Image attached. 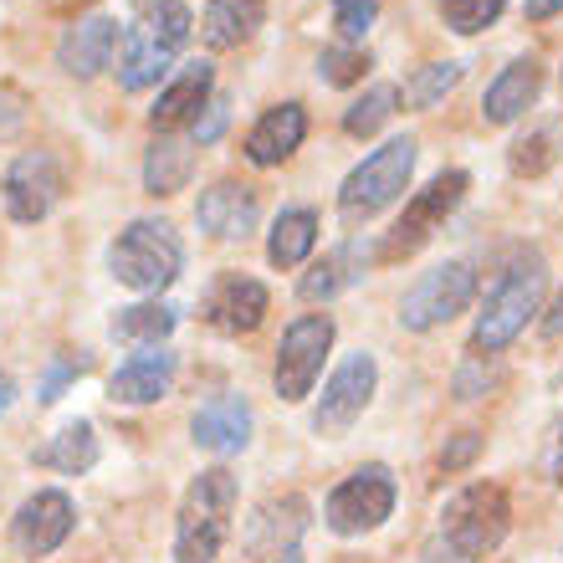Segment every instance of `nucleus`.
Masks as SVG:
<instances>
[{"label": "nucleus", "instance_id": "nucleus-24", "mask_svg": "<svg viewBox=\"0 0 563 563\" xmlns=\"http://www.w3.org/2000/svg\"><path fill=\"white\" fill-rule=\"evenodd\" d=\"M267 26V0H206L200 42L206 52H236Z\"/></svg>", "mask_w": 563, "mask_h": 563}, {"label": "nucleus", "instance_id": "nucleus-25", "mask_svg": "<svg viewBox=\"0 0 563 563\" xmlns=\"http://www.w3.org/2000/svg\"><path fill=\"white\" fill-rule=\"evenodd\" d=\"M318 210L312 206H287L272 221V231H267V262L272 267H282V272H292V267H302L312 256V246H318Z\"/></svg>", "mask_w": 563, "mask_h": 563}, {"label": "nucleus", "instance_id": "nucleus-1", "mask_svg": "<svg viewBox=\"0 0 563 563\" xmlns=\"http://www.w3.org/2000/svg\"><path fill=\"white\" fill-rule=\"evenodd\" d=\"M543 292H549V262L538 246H512L507 262L497 267L482 312L472 328V354H503L507 343H518V333L543 312Z\"/></svg>", "mask_w": 563, "mask_h": 563}, {"label": "nucleus", "instance_id": "nucleus-19", "mask_svg": "<svg viewBox=\"0 0 563 563\" xmlns=\"http://www.w3.org/2000/svg\"><path fill=\"white\" fill-rule=\"evenodd\" d=\"M119 36H123V31H119V21H113V15H82V21H73V26L62 31L57 67L73 77V82H92L103 67H113Z\"/></svg>", "mask_w": 563, "mask_h": 563}, {"label": "nucleus", "instance_id": "nucleus-34", "mask_svg": "<svg viewBox=\"0 0 563 563\" xmlns=\"http://www.w3.org/2000/svg\"><path fill=\"white\" fill-rule=\"evenodd\" d=\"M374 21H379V0H333V31L343 46H364Z\"/></svg>", "mask_w": 563, "mask_h": 563}, {"label": "nucleus", "instance_id": "nucleus-41", "mask_svg": "<svg viewBox=\"0 0 563 563\" xmlns=\"http://www.w3.org/2000/svg\"><path fill=\"white\" fill-rule=\"evenodd\" d=\"M11 405H15V379L11 374H0V416H5Z\"/></svg>", "mask_w": 563, "mask_h": 563}, {"label": "nucleus", "instance_id": "nucleus-29", "mask_svg": "<svg viewBox=\"0 0 563 563\" xmlns=\"http://www.w3.org/2000/svg\"><path fill=\"white\" fill-rule=\"evenodd\" d=\"M395 113H400V88H395V82H374V88H364L354 103L343 108V134L374 139Z\"/></svg>", "mask_w": 563, "mask_h": 563}, {"label": "nucleus", "instance_id": "nucleus-32", "mask_svg": "<svg viewBox=\"0 0 563 563\" xmlns=\"http://www.w3.org/2000/svg\"><path fill=\"white\" fill-rule=\"evenodd\" d=\"M503 11H507V0H435V15L456 36H482L487 26H497Z\"/></svg>", "mask_w": 563, "mask_h": 563}, {"label": "nucleus", "instance_id": "nucleus-15", "mask_svg": "<svg viewBox=\"0 0 563 563\" xmlns=\"http://www.w3.org/2000/svg\"><path fill=\"white\" fill-rule=\"evenodd\" d=\"M195 221L216 241H246L262 225V195L252 185H241V179H216L195 200Z\"/></svg>", "mask_w": 563, "mask_h": 563}, {"label": "nucleus", "instance_id": "nucleus-43", "mask_svg": "<svg viewBox=\"0 0 563 563\" xmlns=\"http://www.w3.org/2000/svg\"><path fill=\"white\" fill-rule=\"evenodd\" d=\"M272 563H302V559H297V553H282V559H272Z\"/></svg>", "mask_w": 563, "mask_h": 563}, {"label": "nucleus", "instance_id": "nucleus-7", "mask_svg": "<svg viewBox=\"0 0 563 563\" xmlns=\"http://www.w3.org/2000/svg\"><path fill=\"white\" fill-rule=\"evenodd\" d=\"M466 190H472V175H466V169H441L430 185H420V190L405 200L400 221L389 225L385 241L374 246V262H405V256H416L420 246H430L435 231H445V221L461 210Z\"/></svg>", "mask_w": 563, "mask_h": 563}, {"label": "nucleus", "instance_id": "nucleus-10", "mask_svg": "<svg viewBox=\"0 0 563 563\" xmlns=\"http://www.w3.org/2000/svg\"><path fill=\"white\" fill-rule=\"evenodd\" d=\"M476 302V272L472 262H441L416 277V287L400 297V328L405 333H435L451 318Z\"/></svg>", "mask_w": 563, "mask_h": 563}, {"label": "nucleus", "instance_id": "nucleus-40", "mask_svg": "<svg viewBox=\"0 0 563 563\" xmlns=\"http://www.w3.org/2000/svg\"><path fill=\"white\" fill-rule=\"evenodd\" d=\"M563 15V0H528V21H553Z\"/></svg>", "mask_w": 563, "mask_h": 563}, {"label": "nucleus", "instance_id": "nucleus-17", "mask_svg": "<svg viewBox=\"0 0 563 563\" xmlns=\"http://www.w3.org/2000/svg\"><path fill=\"white\" fill-rule=\"evenodd\" d=\"M175 374H179V354L169 343L134 349V354L113 369V379H108V400L113 405H154L175 389Z\"/></svg>", "mask_w": 563, "mask_h": 563}, {"label": "nucleus", "instance_id": "nucleus-23", "mask_svg": "<svg viewBox=\"0 0 563 563\" xmlns=\"http://www.w3.org/2000/svg\"><path fill=\"white\" fill-rule=\"evenodd\" d=\"M369 267H374V246H364V241H343V246H333L323 262H312V267L302 272L297 292H302V302H333V297L349 292Z\"/></svg>", "mask_w": 563, "mask_h": 563}, {"label": "nucleus", "instance_id": "nucleus-36", "mask_svg": "<svg viewBox=\"0 0 563 563\" xmlns=\"http://www.w3.org/2000/svg\"><path fill=\"white\" fill-rule=\"evenodd\" d=\"M482 430H456V435H451V441L441 445V456H435V466H441L445 476H456V472H466V466H472L476 456H482Z\"/></svg>", "mask_w": 563, "mask_h": 563}, {"label": "nucleus", "instance_id": "nucleus-37", "mask_svg": "<svg viewBox=\"0 0 563 563\" xmlns=\"http://www.w3.org/2000/svg\"><path fill=\"white\" fill-rule=\"evenodd\" d=\"M225 119H231V103H225V98H210V103L200 108V119L190 123V144H216Z\"/></svg>", "mask_w": 563, "mask_h": 563}, {"label": "nucleus", "instance_id": "nucleus-11", "mask_svg": "<svg viewBox=\"0 0 563 563\" xmlns=\"http://www.w3.org/2000/svg\"><path fill=\"white\" fill-rule=\"evenodd\" d=\"M67 190V169L52 148H26L5 164V179H0V200H5V216L15 225H36L52 216V206Z\"/></svg>", "mask_w": 563, "mask_h": 563}, {"label": "nucleus", "instance_id": "nucleus-8", "mask_svg": "<svg viewBox=\"0 0 563 563\" xmlns=\"http://www.w3.org/2000/svg\"><path fill=\"white\" fill-rule=\"evenodd\" d=\"M395 497H400L395 472H389L385 461H369V466L349 472L339 487L328 492L323 522L339 538H364V533H374V528H385V522L395 518Z\"/></svg>", "mask_w": 563, "mask_h": 563}, {"label": "nucleus", "instance_id": "nucleus-3", "mask_svg": "<svg viewBox=\"0 0 563 563\" xmlns=\"http://www.w3.org/2000/svg\"><path fill=\"white\" fill-rule=\"evenodd\" d=\"M236 476L225 466H206L195 476L185 497H179L175 518V563H216L231 538V518H236Z\"/></svg>", "mask_w": 563, "mask_h": 563}, {"label": "nucleus", "instance_id": "nucleus-31", "mask_svg": "<svg viewBox=\"0 0 563 563\" xmlns=\"http://www.w3.org/2000/svg\"><path fill=\"white\" fill-rule=\"evenodd\" d=\"M559 144H563L559 123H538V129H528L518 144L507 148V164H512V175H528V179L549 175L553 164H559Z\"/></svg>", "mask_w": 563, "mask_h": 563}, {"label": "nucleus", "instance_id": "nucleus-2", "mask_svg": "<svg viewBox=\"0 0 563 563\" xmlns=\"http://www.w3.org/2000/svg\"><path fill=\"white\" fill-rule=\"evenodd\" d=\"M190 31H195V15L185 0H144L119 36V67H113L119 88L123 92L159 88L164 77L175 73Z\"/></svg>", "mask_w": 563, "mask_h": 563}, {"label": "nucleus", "instance_id": "nucleus-12", "mask_svg": "<svg viewBox=\"0 0 563 563\" xmlns=\"http://www.w3.org/2000/svg\"><path fill=\"white\" fill-rule=\"evenodd\" d=\"M374 389H379V364H374V354H349L339 364V369L323 379V395H318V405H312V430L318 435H343V430H354V420L369 410Z\"/></svg>", "mask_w": 563, "mask_h": 563}, {"label": "nucleus", "instance_id": "nucleus-28", "mask_svg": "<svg viewBox=\"0 0 563 563\" xmlns=\"http://www.w3.org/2000/svg\"><path fill=\"white\" fill-rule=\"evenodd\" d=\"M179 312L169 308V302H134V308H119L113 312V339L119 343H134V349H154V343H164L169 333H175Z\"/></svg>", "mask_w": 563, "mask_h": 563}, {"label": "nucleus", "instance_id": "nucleus-6", "mask_svg": "<svg viewBox=\"0 0 563 563\" xmlns=\"http://www.w3.org/2000/svg\"><path fill=\"white\" fill-rule=\"evenodd\" d=\"M507 528H512V503L497 482H472L461 487L441 512V543L451 549V559L482 563L503 549Z\"/></svg>", "mask_w": 563, "mask_h": 563}, {"label": "nucleus", "instance_id": "nucleus-18", "mask_svg": "<svg viewBox=\"0 0 563 563\" xmlns=\"http://www.w3.org/2000/svg\"><path fill=\"white\" fill-rule=\"evenodd\" d=\"M252 405H246V395H210L200 410L190 416V441L200 445V451H210V456H236V451H246L252 445Z\"/></svg>", "mask_w": 563, "mask_h": 563}, {"label": "nucleus", "instance_id": "nucleus-30", "mask_svg": "<svg viewBox=\"0 0 563 563\" xmlns=\"http://www.w3.org/2000/svg\"><path fill=\"white\" fill-rule=\"evenodd\" d=\"M461 77H466V62H426L400 82V103L426 113V108H435L441 98H451L461 88Z\"/></svg>", "mask_w": 563, "mask_h": 563}, {"label": "nucleus", "instance_id": "nucleus-35", "mask_svg": "<svg viewBox=\"0 0 563 563\" xmlns=\"http://www.w3.org/2000/svg\"><path fill=\"white\" fill-rule=\"evenodd\" d=\"M497 379H503L497 374V354H466L451 389H456V400H482L487 389H497Z\"/></svg>", "mask_w": 563, "mask_h": 563}, {"label": "nucleus", "instance_id": "nucleus-5", "mask_svg": "<svg viewBox=\"0 0 563 563\" xmlns=\"http://www.w3.org/2000/svg\"><path fill=\"white\" fill-rule=\"evenodd\" d=\"M420 144L410 134H395L385 144L364 154V159L349 169V179L339 185V216L349 225H369L374 216H385L405 190H410V175H416Z\"/></svg>", "mask_w": 563, "mask_h": 563}, {"label": "nucleus", "instance_id": "nucleus-13", "mask_svg": "<svg viewBox=\"0 0 563 563\" xmlns=\"http://www.w3.org/2000/svg\"><path fill=\"white\" fill-rule=\"evenodd\" d=\"M267 312H272L267 282L246 277V272H221V277L210 282V292L200 297V318H206L216 333H225V339L256 333V328L267 323Z\"/></svg>", "mask_w": 563, "mask_h": 563}, {"label": "nucleus", "instance_id": "nucleus-20", "mask_svg": "<svg viewBox=\"0 0 563 563\" xmlns=\"http://www.w3.org/2000/svg\"><path fill=\"white\" fill-rule=\"evenodd\" d=\"M538 92H543V62L512 57L503 73L487 82V92H482V123H487V129H507V123L528 119V108L538 103Z\"/></svg>", "mask_w": 563, "mask_h": 563}, {"label": "nucleus", "instance_id": "nucleus-4", "mask_svg": "<svg viewBox=\"0 0 563 563\" xmlns=\"http://www.w3.org/2000/svg\"><path fill=\"white\" fill-rule=\"evenodd\" d=\"M108 272L139 297H159L164 287H175V277L185 272V241L169 221L159 216H139L113 236L108 246Z\"/></svg>", "mask_w": 563, "mask_h": 563}, {"label": "nucleus", "instance_id": "nucleus-21", "mask_svg": "<svg viewBox=\"0 0 563 563\" xmlns=\"http://www.w3.org/2000/svg\"><path fill=\"white\" fill-rule=\"evenodd\" d=\"M302 139H308V108L302 103H277L252 123V134H246V144H241V154H246L256 169H277V164H287L297 148H302Z\"/></svg>", "mask_w": 563, "mask_h": 563}, {"label": "nucleus", "instance_id": "nucleus-38", "mask_svg": "<svg viewBox=\"0 0 563 563\" xmlns=\"http://www.w3.org/2000/svg\"><path fill=\"white\" fill-rule=\"evenodd\" d=\"M82 369H88V358H57V364H52V374H46V385H42V395H36V400L52 405V400L62 395V385H67V379H77Z\"/></svg>", "mask_w": 563, "mask_h": 563}, {"label": "nucleus", "instance_id": "nucleus-27", "mask_svg": "<svg viewBox=\"0 0 563 563\" xmlns=\"http://www.w3.org/2000/svg\"><path fill=\"white\" fill-rule=\"evenodd\" d=\"M36 466L62 472V476L92 472V466H98V430H92V420H67V426L36 451Z\"/></svg>", "mask_w": 563, "mask_h": 563}, {"label": "nucleus", "instance_id": "nucleus-9", "mask_svg": "<svg viewBox=\"0 0 563 563\" xmlns=\"http://www.w3.org/2000/svg\"><path fill=\"white\" fill-rule=\"evenodd\" d=\"M333 339H339V323L328 312H302L282 328L277 358H272V385H277V400L297 405L308 400L318 374H323V358L333 354Z\"/></svg>", "mask_w": 563, "mask_h": 563}, {"label": "nucleus", "instance_id": "nucleus-22", "mask_svg": "<svg viewBox=\"0 0 563 563\" xmlns=\"http://www.w3.org/2000/svg\"><path fill=\"white\" fill-rule=\"evenodd\" d=\"M308 528V503L287 492V497H267L256 507V518L246 522V549L256 559H282V553H297V538Z\"/></svg>", "mask_w": 563, "mask_h": 563}, {"label": "nucleus", "instance_id": "nucleus-26", "mask_svg": "<svg viewBox=\"0 0 563 563\" xmlns=\"http://www.w3.org/2000/svg\"><path fill=\"white\" fill-rule=\"evenodd\" d=\"M195 175V144L179 134H159L144 154V190L148 195H179Z\"/></svg>", "mask_w": 563, "mask_h": 563}, {"label": "nucleus", "instance_id": "nucleus-33", "mask_svg": "<svg viewBox=\"0 0 563 563\" xmlns=\"http://www.w3.org/2000/svg\"><path fill=\"white\" fill-rule=\"evenodd\" d=\"M369 67L374 62L364 46H343V42L323 46V57H318V77H323L328 88H358L369 77Z\"/></svg>", "mask_w": 563, "mask_h": 563}, {"label": "nucleus", "instance_id": "nucleus-42", "mask_svg": "<svg viewBox=\"0 0 563 563\" xmlns=\"http://www.w3.org/2000/svg\"><path fill=\"white\" fill-rule=\"evenodd\" d=\"M553 482H563V430H559V456H553Z\"/></svg>", "mask_w": 563, "mask_h": 563}, {"label": "nucleus", "instance_id": "nucleus-39", "mask_svg": "<svg viewBox=\"0 0 563 563\" xmlns=\"http://www.w3.org/2000/svg\"><path fill=\"white\" fill-rule=\"evenodd\" d=\"M543 339L549 343H563V292L549 302V312H543Z\"/></svg>", "mask_w": 563, "mask_h": 563}, {"label": "nucleus", "instance_id": "nucleus-14", "mask_svg": "<svg viewBox=\"0 0 563 563\" xmlns=\"http://www.w3.org/2000/svg\"><path fill=\"white\" fill-rule=\"evenodd\" d=\"M73 528H77L73 497L57 487H42V492H31L26 503H21V512L11 518V543L26 559H46V553H57L73 538Z\"/></svg>", "mask_w": 563, "mask_h": 563}, {"label": "nucleus", "instance_id": "nucleus-16", "mask_svg": "<svg viewBox=\"0 0 563 563\" xmlns=\"http://www.w3.org/2000/svg\"><path fill=\"white\" fill-rule=\"evenodd\" d=\"M210 98H216V67H210L206 57L185 62V67H175V73L159 82V98L148 108V123H154L159 134H175V129L200 119V108H206Z\"/></svg>", "mask_w": 563, "mask_h": 563}]
</instances>
